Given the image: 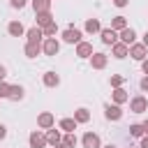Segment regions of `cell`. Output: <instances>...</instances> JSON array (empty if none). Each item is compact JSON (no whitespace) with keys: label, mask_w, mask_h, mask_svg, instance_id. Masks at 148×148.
Listing matches in <instances>:
<instances>
[{"label":"cell","mask_w":148,"mask_h":148,"mask_svg":"<svg viewBox=\"0 0 148 148\" xmlns=\"http://www.w3.org/2000/svg\"><path fill=\"white\" fill-rule=\"evenodd\" d=\"M104 116H106V120H120L123 118L120 104H104Z\"/></svg>","instance_id":"9c48e42d"},{"label":"cell","mask_w":148,"mask_h":148,"mask_svg":"<svg viewBox=\"0 0 148 148\" xmlns=\"http://www.w3.org/2000/svg\"><path fill=\"white\" fill-rule=\"evenodd\" d=\"M109 83H111V88H120V86L125 83V76H120V74H113V76L109 79Z\"/></svg>","instance_id":"f546056e"},{"label":"cell","mask_w":148,"mask_h":148,"mask_svg":"<svg viewBox=\"0 0 148 148\" xmlns=\"http://www.w3.org/2000/svg\"><path fill=\"white\" fill-rule=\"evenodd\" d=\"M23 95H25V90H23V86H9V95H7V99H12V102H21L23 99Z\"/></svg>","instance_id":"d6986e66"},{"label":"cell","mask_w":148,"mask_h":148,"mask_svg":"<svg viewBox=\"0 0 148 148\" xmlns=\"http://www.w3.org/2000/svg\"><path fill=\"white\" fill-rule=\"evenodd\" d=\"M23 53H25L28 58H37V56L42 53V44H35V42H25V49H23Z\"/></svg>","instance_id":"44dd1931"},{"label":"cell","mask_w":148,"mask_h":148,"mask_svg":"<svg viewBox=\"0 0 148 148\" xmlns=\"http://www.w3.org/2000/svg\"><path fill=\"white\" fill-rule=\"evenodd\" d=\"M83 30H86L88 35H97V32L102 30V23H99V18H86V25H83Z\"/></svg>","instance_id":"ac0fdd59"},{"label":"cell","mask_w":148,"mask_h":148,"mask_svg":"<svg viewBox=\"0 0 148 148\" xmlns=\"http://www.w3.org/2000/svg\"><path fill=\"white\" fill-rule=\"evenodd\" d=\"M130 148H139V146H130Z\"/></svg>","instance_id":"7bdbcfd3"},{"label":"cell","mask_w":148,"mask_h":148,"mask_svg":"<svg viewBox=\"0 0 148 148\" xmlns=\"http://www.w3.org/2000/svg\"><path fill=\"white\" fill-rule=\"evenodd\" d=\"M5 136H7V127H5V125H2V123H0V141H2V139H5Z\"/></svg>","instance_id":"74e56055"},{"label":"cell","mask_w":148,"mask_h":148,"mask_svg":"<svg viewBox=\"0 0 148 148\" xmlns=\"http://www.w3.org/2000/svg\"><path fill=\"white\" fill-rule=\"evenodd\" d=\"M76 120L74 118H60V123H58V127H60V132H74L76 130Z\"/></svg>","instance_id":"603a6c76"},{"label":"cell","mask_w":148,"mask_h":148,"mask_svg":"<svg viewBox=\"0 0 148 148\" xmlns=\"http://www.w3.org/2000/svg\"><path fill=\"white\" fill-rule=\"evenodd\" d=\"M76 56H79V58H90V56H92V44L81 39V42L76 44Z\"/></svg>","instance_id":"e0dca14e"},{"label":"cell","mask_w":148,"mask_h":148,"mask_svg":"<svg viewBox=\"0 0 148 148\" xmlns=\"http://www.w3.org/2000/svg\"><path fill=\"white\" fill-rule=\"evenodd\" d=\"M113 104H125V102H130V95H127V90L120 86V88H113Z\"/></svg>","instance_id":"ffe728a7"},{"label":"cell","mask_w":148,"mask_h":148,"mask_svg":"<svg viewBox=\"0 0 148 148\" xmlns=\"http://www.w3.org/2000/svg\"><path fill=\"white\" fill-rule=\"evenodd\" d=\"M56 125V116L51 113V111H42L39 116H37V127L39 130H49V127H53Z\"/></svg>","instance_id":"ba28073f"},{"label":"cell","mask_w":148,"mask_h":148,"mask_svg":"<svg viewBox=\"0 0 148 148\" xmlns=\"http://www.w3.org/2000/svg\"><path fill=\"white\" fill-rule=\"evenodd\" d=\"M127 130H130V136H134V139H141V136H143V127H141V123H134V125H130Z\"/></svg>","instance_id":"83f0119b"},{"label":"cell","mask_w":148,"mask_h":148,"mask_svg":"<svg viewBox=\"0 0 148 148\" xmlns=\"http://www.w3.org/2000/svg\"><path fill=\"white\" fill-rule=\"evenodd\" d=\"M99 39H102V44L111 46V44H116V42H118V32H116V30H111V28H102V30H99Z\"/></svg>","instance_id":"8fae6325"},{"label":"cell","mask_w":148,"mask_h":148,"mask_svg":"<svg viewBox=\"0 0 148 148\" xmlns=\"http://www.w3.org/2000/svg\"><path fill=\"white\" fill-rule=\"evenodd\" d=\"M5 79H7V67L0 65V81H5Z\"/></svg>","instance_id":"d590c367"},{"label":"cell","mask_w":148,"mask_h":148,"mask_svg":"<svg viewBox=\"0 0 148 148\" xmlns=\"http://www.w3.org/2000/svg\"><path fill=\"white\" fill-rule=\"evenodd\" d=\"M104 148H116V146H113V143H109V146H104Z\"/></svg>","instance_id":"60d3db41"},{"label":"cell","mask_w":148,"mask_h":148,"mask_svg":"<svg viewBox=\"0 0 148 148\" xmlns=\"http://www.w3.org/2000/svg\"><path fill=\"white\" fill-rule=\"evenodd\" d=\"M42 32H44V37H56V32H58L56 21H53V23H49V25H44V28H42Z\"/></svg>","instance_id":"f1b7e54d"},{"label":"cell","mask_w":148,"mask_h":148,"mask_svg":"<svg viewBox=\"0 0 148 148\" xmlns=\"http://www.w3.org/2000/svg\"><path fill=\"white\" fill-rule=\"evenodd\" d=\"M130 111H132V113H143V111H148V99H146L143 95L132 97V99H130Z\"/></svg>","instance_id":"8992f818"},{"label":"cell","mask_w":148,"mask_h":148,"mask_svg":"<svg viewBox=\"0 0 148 148\" xmlns=\"http://www.w3.org/2000/svg\"><path fill=\"white\" fill-rule=\"evenodd\" d=\"M58 51H60V42H58L56 37H44V42H42V53H44V56H58Z\"/></svg>","instance_id":"6da1fadb"},{"label":"cell","mask_w":148,"mask_h":148,"mask_svg":"<svg viewBox=\"0 0 148 148\" xmlns=\"http://www.w3.org/2000/svg\"><path fill=\"white\" fill-rule=\"evenodd\" d=\"M123 28H127V18H125V16H113V18H111V30L120 32Z\"/></svg>","instance_id":"484cf974"},{"label":"cell","mask_w":148,"mask_h":148,"mask_svg":"<svg viewBox=\"0 0 148 148\" xmlns=\"http://www.w3.org/2000/svg\"><path fill=\"white\" fill-rule=\"evenodd\" d=\"M141 44H146V46H148V30H146V35H143V39H141Z\"/></svg>","instance_id":"ab89813d"},{"label":"cell","mask_w":148,"mask_h":148,"mask_svg":"<svg viewBox=\"0 0 148 148\" xmlns=\"http://www.w3.org/2000/svg\"><path fill=\"white\" fill-rule=\"evenodd\" d=\"M25 39H28V42H35V44H42V39H44V32H42V28H39V25H32V28H28V30H25Z\"/></svg>","instance_id":"4fadbf2b"},{"label":"cell","mask_w":148,"mask_h":148,"mask_svg":"<svg viewBox=\"0 0 148 148\" xmlns=\"http://www.w3.org/2000/svg\"><path fill=\"white\" fill-rule=\"evenodd\" d=\"M81 146H83V148H102V139H99V134H95V132H86V134L81 136Z\"/></svg>","instance_id":"52a82bcc"},{"label":"cell","mask_w":148,"mask_h":148,"mask_svg":"<svg viewBox=\"0 0 148 148\" xmlns=\"http://www.w3.org/2000/svg\"><path fill=\"white\" fill-rule=\"evenodd\" d=\"M56 148H65V146H62V143H60V146H56Z\"/></svg>","instance_id":"b9f144b4"},{"label":"cell","mask_w":148,"mask_h":148,"mask_svg":"<svg viewBox=\"0 0 148 148\" xmlns=\"http://www.w3.org/2000/svg\"><path fill=\"white\" fill-rule=\"evenodd\" d=\"M118 39H120L123 44H127V46H130V44H134V42H136V30L127 25V28H123V30L118 32Z\"/></svg>","instance_id":"30bf717a"},{"label":"cell","mask_w":148,"mask_h":148,"mask_svg":"<svg viewBox=\"0 0 148 148\" xmlns=\"http://www.w3.org/2000/svg\"><path fill=\"white\" fill-rule=\"evenodd\" d=\"M28 143H30V148H46V146H49V143H46V134L39 132V130H32V132H30Z\"/></svg>","instance_id":"5b68a950"},{"label":"cell","mask_w":148,"mask_h":148,"mask_svg":"<svg viewBox=\"0 0 148 148\" xmlns=\"http://www.w3.org/2000/svg\"><path fill=\"white\" fill-rule=\"evenodd\" d=\"M9 5H12L14 9H23V7L28 5V0H9Z\"/></svg>","instance_id":"1f68e13d"},{"label":"cell","mask_w":148,"mask_h":148,"mask_svg":"<svg viewBox=\"0 0 148 148\" xmlns=\"http://www.w3.org/2000/svg\"><path fill=\"white\" fill-rule=\"evenodd\" d=\"M141 72H143V74H148V58H143V60H141Z\"/></svg>","instance_id":"e575fe53"},{"label":"cell","mask_w":148,"mask_h":148,"mask_svg":"<svg viewBox=\"0 0 148 148\" xmlns=\"http://www.w3.org/2000/svg\"><path fill=\"white\" fill-rule=\"evenodd\" d=\"M60 141H62L60 127H58V130H56V125H53V127H49V130H46V143L56 148V146H60Z\"/></svg>","instance_id":"7c38bea8"},{"label":"cell","mask_w":148,"mask_h":148,"mask_svg":"<svg viewBox=\"0 0 148 148\" xmlns=\"http://www.w3.org/2000/svg\"><path fill=\"white\" fill-rule=\"evenodd\" d=\"M42 83H44L46 88H56V86H60V76H58L56 72H44V74H42Z\"/></svg>","instance_id":"2e32d148"},{"label":"cell","mask_w":148,"mask_h":148,"mask_svg":"<svg viewBox=\"0 0 148 148\" xmlns=\"http://www.w3.org/2000/svg\"><path fill=\"white\" fill-rule=\"evenodd\" d=\"M76 141H79V139H76V134H74V132H65V136H62V141H60V143H62L65 148H74V146H76Z\"/></svg>","instance_id":"4316f807"},{"label":"cell","mask_w":148,"mask_h":148,"mask_svg":"<svg viewBox=\"0 0 148 148\" xmlns=\"http://www.w3.org/2000/svg\"><path fill=\"white\" fill-rule=\"evenodd\" d=\"M35 16H37V25H39V28L53 23V14H51V12H39V14H35Z\"/></svg>","instance_id":"d4e9b609"},{"label":"cell","mask_w":148,"mask_h":148,"mask_svg":"<svg viewBox=\"0 0 148 148\" xmlns=\"http://www.w3.org/2000/svg\"><path fill=\"white\" fill-rule=\"evenodd\" d=\"M111 53H113V58L123 60V58H127V53H130V46H127V44H123V42L118 39L116 44H111Z\"/></svg>","instance_id":"5bb4252c"},{"label":"cell","mask_w":148,"mask_h":148,"mask_svg":"<svg viewBox=\"0 0 148 148\" xmlns=\"http://www.w3.org/2000/svg\"><path fill=\"white\" fill-rule=\"evenodd\" d=\"M7 32H9L12 37H23V35H25V28H23L21 21H9V23H7Z\"/></svg>","instance_id":"9a60e30c"},{"label":"cell","mask_w":148,"mask_h":148,"mask_svg":"<svg viewBox=\"0 0 148 148\" xmlns=\"http://www.w3.org/2000/svg\"><path fill=\"white\" fill-rule=\"evenodd\" d=\"M139 148H148V136H146V134L141 136V141H139Z\"/></svg>","instance_id":"8d00e7d4"},{"label":"cell","mask_w":148,"mask_h":148,"mask_svg":"<svg viewBox=\"0 0 148 148\" xmlns=\"http://www.w3.org/2000/svg\"><path fill=\"white\" fill-rule=\"evenodd\" d=\"M51 2H53V0H32L35 14H39V12H51Z\"/></svg>","instance_id":"cb8c5ba5"},{"label":"cell","mask_w":148,"mask_h":148,"mask_svg":"<svg viewBox=\"0 0 148 148\" xmlns=\"http://www.w3.org/2000/svg\"><path fill=\"white\" fill-rule=\"evenodd\" d=\"M81 37H83V32L79 28H74V25H69V28L62 30V42H67V44H79Z\"/></svg>","instance_id":"3957f363"},{"label":"cell","mask_w":148,"mask_h":148,"mask_svg":"<svg viewBox=\"0 0 148 148\" xmlns=\"http://www.w3.org/2000/svg\"><path fill=\"white\" fill-rule=\"evenodd\" d=\"M74 120H76L79 125H86V123L90 120V111H88L86 106H81V109H76V111H74Z\"/></svg>","instance_id":"7402d4cb"},{"label":"cell","mask_w":148,"mask_h":148,"mask_svg":"<svg viewBox=\"0 0 148 148\" xmlns=\"http://www.w3.org/2000/svg\"><path fill=\"white\" fill-rule=\"evenodd\" d=\"M113 5H116V7H127L130 0H113Z\"/></svg>","instance_id":"836d02e7"},{"label":"cell","mask_w":148,"mask_h":148,"mask_svg":"<svg viewBox=\"0 0 148 148\" xmlns=\"http://www.w3.org/2000/svg\"><path fill=\"white\" fill-rule=\"evenodd\" d=\"M127 56L141 62L143 58H148V46L141 44V42H134V44H130V53H127Z\"/></svg>","instance_id":"7a4b0ae2"},{"label":"cell","mask_w":148,"mask_h":148,"mask_svg":"<svg viewBox=\"0 0 148 148\" xmlns=\"http://www.w3.org/2000/svg\"><path fill=\"white\" fill-rule=\"evenodd\" d=\"M139 88H141L143 92H148V74H146V76H143V79L139 81Z\"/></svg>","instance_id":"d6a6232c"},{"label":"cell","mask_w":148,"mask_h":148,"mask_svg":"<svg viewBox=\"0 0 148 148\" xmlns=\"http://www.w3.org/2000/svg\"><path fill=\"white\" fill-rule=\"evenodd\" d=\"M88 60H90V67H92V69H104V67L109 65V56L102 53V51H92V56H90Z\"/></svg>","instance_id":"277c9868"},{"label":"cell","mask_w":148,"mask_h":148,"mask_svg":"<svg viewBox=\"0 0 148 148\" xmlns=\"http://www.w3.org/2000/svg\"><path fill=\"white\" fill-rule=\"evenodd\" d=\"M141 127H143V134H146V136H148V118H146V120H143V123H141Z\"/></svg>","instance_id":"f35d334b"},{"label":"cell","mask_w":148,"mask_h":148,"mask_svg":"<svg viewBox=\"0 0 148 148\" xmlns=\"http://www.w3.org/2000/svg\"><path fill=\"white\" fill-rule=\"evenodd\" d=\"M7 95H9V83L7 81H0V99L7 97Z\"/></svg>","instance_id":"4dcf8cb0"}]
</instances>
